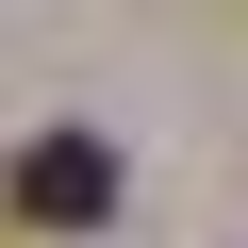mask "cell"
Listing matches in <instances>:
<instances>
[{
    "label": "cell",
    "instance_id": "cell-1",
    "mask_svg": "<svg viewBox=\"0 0 248 248\" xmlns=\"http://www.w3.org/2000/svg\"><path fill=\"white\" fill-rule=\"evenodd\" d=\"M116 215V149L99 133H33L17 149V232H99Z\"/></svg>",
    "mask_w": 248,
    "mask_h": 248
}]
</instances>
